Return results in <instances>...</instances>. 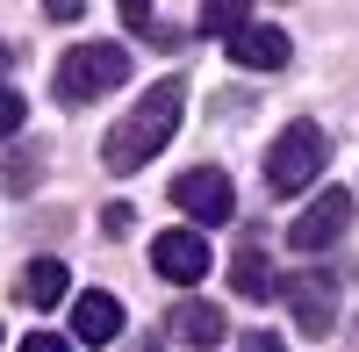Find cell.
<instances>
[{"mask_svg": "<svg viewBox=\"0 0 359 352\" xmlns=\"http://www.w3.org/2000/svg\"><path fill=\"white\" fill-rule=\"evenodd\" d=\"M180 108H187V86H180V79H151V86H144V101L108 130L101 165H108V172H137V165H151V158L165 151V137L180 130Z\"/></svg>", "mask_w": 359, "mask_h": 352, "instance_id": "6da1fadb", "label": "cell"}, {"mask_svg": "<svg viewBox=\"0 0 359 352\" xmlns=\"http://www.w3.org/2000/svg\"><path fill=\"white\" fill-rule=\"evenodd\" d=\"M123 79H130V50H123V43H72L65 57H57L50 94L65 101V108H86V101L115 94Z\"/></svg>", "mask_w": 359, "mask_h": 352, "instance_id": "7a4b0ae2", "label": "cell"}, {"mask_svg": "<svg viewBox=\"0 0 359 352\" xmlns=\"http://www.w3.org/2000/svg\"><path fill=\"white\" fill-rule=\"evenodd\" d=\"M323 165H331V137H323L316 123H287L273 137V151H266V180H273L280 194H302Z\"/></svg>", "mask_w": 359, "mask_h": 352, "instance_id": "3957f363", "label": "cell"}, {"mask_svg": "<svg viewBox=\"0 0 359 352\" xmlns=\"http://www.w3.org/2000/svg\"><path fill=\"white\" fill-rule=\"evenodd\" d=\"M280 302L294 309L302 338H323V331L338 324V280L323 273V266H302V273H287V280H280Z\"/></svg>", "mask_w": 359, "mask_h": 352, "instance_id": "277c9868", "label": "cell"}, {"mask_svg": "<svg viewBox=\"0 0 359 352\" xmlns=\"http://www.w3.org/2000/svg\"><path fill=\"white\" fill-rule=\"evenodd\" d=\"M172 201H180L194 223H230V216H237V187H230L223 165H187V172L172 180Z\"/></svg>", "mask_w": 359, "mask_h": 352, "instance_id": "5b68a950", "label": "cell"}, {"mask_svg": "<svg viewBox=\"0 0 359 352\" xmlns=\"http://www.w3.org/2000/svg\"><path fill=\"white\" fill-rule=\"evenodd\" d=\"M345 223H352V187H323L309 209L287 223V245H294V252H323V245L345 238Z\"/></svg>", "mask_w": 359, "mask_h": 352, "instance_id": "8992f818", "label": "cell"}, {"mask_svg": "<svg viewBox=\"0 0 359 352\" xmlns=\"http://www.w3.org/2000/svg\"><path fill=\"white\" fill-rule=\"evenodd\" d=\"M223 50H230V65H245V72H280L294 57L287 29H273V22H245L237 36H223Z\"/></svg>", "mask_w": 359, "mask_h": 352, "instance_id": "52a82bcc", "label": "cell"}, {"mask_svg": "<svg viewBox=\"0 0 359 352\" xmlns=\"http://www.w3.org/2000/svg\"><path fill=\"white\" fill-rule=\"evenodd\" d=\"M151 266H158L172 287H194L216 259H208V238H201V230H165V238L151 245Z\"/></svg>", "mask_w": 359, "mask_h": 352, "instance_id": "ba28073f", "label": "cell"}, {"mask_svg": "<svg viewBox=\"0 0 359 352\" xmlns=\"http://www.w3.org/2000/svg\"><path fill=\"white\" fill-rule=\"evenodd\" d=\"M72 338L79 345H115L123 338V302H115L108 287H86V295L72 302Z\"/></svg>", "mask_w": 359, "mask_h": 352, "instance_id": "9c48e42d", "label": "cell"}, {"mask_svg": "<svg viewBox=\"0 0 359 352\" xmlns=\"http://www.w3.org/2000/svg\"><path fill=\"white\" fill-rule=\"evenodd\" d=\"M223 331H230V316H223L216 302H180V309H172V338H180V345H194V352L223 345Z\"/></svg>", "mask_w": 359, "mask_h": 352, "instance_id": "30bf717a", "label": "cell"}, {"mask_svg": "<svg viewBox=\"0 0 359 352\" xmlns=\"http://www.w3.org/2000/svg\"><path fill=\"white\" fill-rule=\"evenodd\" d=\"M65 295H72L65 259H29V273H22V302H29V309H57Z\"/></svg>", "mask_w": 359, "mask_h": 352, "instance_id": "8fae6325", "label": "cell"}, {"mask_svg": "<svg viewBox=\"0 0 359 352\" xmlns=\"http://www.w3.org/2000/svg\"><path fill=\"white\" fill-rule=\"evenodd\" d=\"M230 280H237V295H252V302H259V295H273V266H266V252H259V245H245V252L230 259Z\"/></svg>", "mask_w": 359, "mask_h": 352, "instance_id": "7c38bea8", "label": "cell"}, {"mask_svg": "<svg viewBox=\"0 0 359 352\" xmlns=\"http://www.w3.org/2000/svg\"><path fill=\"white\" fill-rule=\"evenodd\" d=\"M245 8L252 0H201V29L208 36H237V29H245Z\"/></svg>", "mask_w": 359, "mask_h": 352, "instance_id": "4fadbf2b", "label": "cell"}, {"mask_svg": "<svg viewBox=\"0 0 359 352\" xmlns=\"http://www.w3.org/2000/svg\"><path fill=\"white\" fill-rule=\"evenodd\" d=\"M115 8H123V22L137 29V36H151V43H180L172 29H158V22H151V0H115Z\"/></svg>", "mask_w": 359, "mask_h": 352, "instance_id": "5bb4252c", "label": "cell"}, {"mask_svg": "<svg viewBox=\"0 0 359 352\" xmlns=\"http://www.w3.org/2000/svg\"><path fill=\"white\" fill-rule=\"evenodd\" d=\"M22 115H29L22 94H15V86H0V137H15V130H22Z\"/></svg>", "mask_w": 359, "mask_h": 352, "instance_id": "9a60e30c", "label": "cell"}, {"mask_svg": "<svg viewBox=\"0 0 359 352\" xmlns=\"http://www.w3.org/2000/svg\"><path fill=\"white\" fill-rule=\"evenodd\" d=\"M15 352H72V338H57V331H29Z\"/></svg>", "mask_w": 359, "mask_h": 352, "instance_id": "2e32d148", "label": "cell"}, {"mask_svg": "<svg viewBox=\"0 0 359 352\" xmlns=\"http://www.w3.org/2000/svg\"><path fill=\"white\" fill-rule=\"evenodd\" d=\"M245 352H287V345H280L273 331H245Z\"/></svg>", "mask_w": 359, "mask_h": 352, "instance_id": "e0dca14e", "label": "cell"}, {"mask_svg": "<svg viewBox=\"0 0 359 352\" xmlns=\"http://www.w3.org/2000/svg\"><path fill=\"white\" fill-rule=\"evenodd\" d=\"M50 22H79V0H50Z\"/></svg>", "mask_w": 359, "mask_h": 352, "instance_id": "ac0fdd59", "label": "cell"}, {"mask_svg": "<svg viewBox=\"0 0 359 352\" xmlns=\"http://www.w3.org/2000/svg\"><path fill=\"white\" fill-rule=\"evenodd\" d=\"M8 65H15V50H8V43H0V72H8Z\"/></svg>", "mask_w": 359, "mask_h": 352, "instance_id": "d6986e66", "label": "cell"}]
</instances>
